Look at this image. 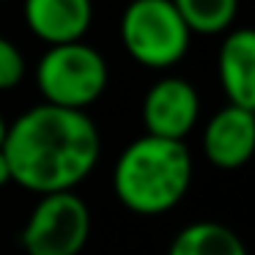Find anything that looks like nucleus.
I'll use <instances>...</instances> for the list:
<instances>
[{"instance_id":"nucleus-1","label":"nucleus","mask_w":255,"mask_h":255,"mask_svg":"<svg viewBox=\"0 0 255 255\" xmlns=\"http://www.w3.org/2000/svg\"><path fill=\"white\" fill-rule=\"evenodd\" d=\"M3 154L11 184L33 195L74 192L102 156V134L88 113L36 105L8 124Z\"/></svg>"},{"instance_id":"nucleus-8","label":"nucleus","mask_w":255,"mask_h":255,"mask_svg":"<svg viewBox=\"0 0 255 255\" xmlns=\"http://www.w3.org/2000/svg\"><path fill=\"white\" fill-rule=\"evenodd\" d=\"M25 25L47 47L83 41L94 22V0H25Z\"/></svg>"},{"instance_id":"nucleus-12","label":"nucleus","mask_w":255,"mask_h":255,"mask_svg":"<svg viewBox=\"0 0 255 255\" xmlns=\"http://www.w3.org/2000/svg\"><path fill=\"white\" fill-rule=\"evenodd\" d=\"M25 80V55L11 39L0 36V91H11Z\"/></svg>"},{"instance_id":"nucleus-2","label":"nucleus","mask_w":255,"mask_h":255,"mask_svg":"<svg viewBox=\"0 0 255 255\" xmlns=\"http://www.w3.org/2000/svg\"><path fill=\"white\" fill-rule=\"evenodd\" d=\"M192 184V154L187 143L162 137L132 140L113 167V189L124 209L140 217H159L184 200Z\"/></svg>"},{"instance_id":"nucleus-6","label":"nucleus","mask_w":255,"mask_h":255,"mask_svg":"<svg viewBox=\"0 0 255 255\" xmlns=\"http://www.w3.org/2000/svg\"><path fill=\"white\" fill-rule=\"evenodd\" d=\"M200 96L195 85L184 77H162L148 88L143 99L145 134L162 140L184 143L189 132L198 127Z\"/></svg>"},{"instance_id":"nucleus-4","label":"nucleus","mask_w":255,"mask_h":255,"mask_svg":"<svg viewBox=\"0 0 255 255\" xmlns=\"http://www.w3.org/2000/svg\"><path fill=\"white\" fill-rule=\"evenodd\" d=\"M121 41L132 61L162 72L184 61L192 33L170 0H129L121 14Z\"/></svg>"},{"instance_id":"nucleus-13","label":"nucleus","mask_w":255,"mask_h":255,"mask_svg":"<svg viewBox=\"0 0 255 255\" xmlns=\"http://www.w3.org/2000/svg\"><path fill=\"white\" fill-rule=\"evenodd\" d=\"M6 184H11V167H8L6 154L0 148V187H6Z\"/></svg>"},{"instance_id":"nucleus-10","label":"nucleus","mask_w":255,"mask_h":255,"mask_svg":"<svg viewBox=\"0 0 255 255\" xmlns=\"http://www.w3.org/2000/svg\"><path fill=\"white\" fill-rule=\"evenodd\" d=\"M167 255H247V247L233 228L214 220L189 222L173 236Z\"/></svg>"},{"instance_id":"nucleus-7","label":"nucleus","mask_w":255,"mask_h":255,"mask_svg":"<svg viewBox=\"0 0 255 255\" xmlns=\"http://www.w3.org/2000/svg\"><path fill=\"white\" fill-rule=\"evenodd\" d=\"M203 154L217 170H239L255 156V113L225 105L203 127Z\"/></svg>"},{"instance_id":"nucleus-11","label":"nucleus","mask_w":255,"mask_h":255,"mask_svg":"<svg viewBox=\"0 0 255 255\" xmlns=\"http://www.w3.org/2000/svg\"><path fill=\"white\" fill-rule=\"evenodd\" d=\"M181 19L187 22L189 33L217 36L231 30L239 14V0H170Z\"/></svg>"},{"instance_id":"nucleus-9","label":"nucleus","mask_w":255,"mask_h":255,"mask_svg":"<svg viewBox=\"0 0 255 255\" xmlns=\"http://www.w3.org/2000/svg\"><path fill=\"white\" fill-rule=\"evenodd\" d=\"M217 74L228 105L255 113V28L225 33L217 52Z\"/></svg>"},{"instance_id":"nucleus-5","label":"nucleus","mask_w":255,"mask_h":255,"mask_svg":"<svg viewBox=\"0 0 255 255\" xmlns=\"http://www.w3.org/2000/svg\"><path fill=\"white\" fill-rule=\"evenodd\" d=\"M91 236V209L77 192L41 195L22 228L25 255H80Z\"/></svg>"},{"instance_id":"nucleus-14","label":"nucleus","mask_w":255,"mask_h":255,"mask_svg":"<svg viewBox=\"0 0 255 255\" xmlns=\"http://www.w3.org/2000/svg\"><path fill=\"white\" fill-rule=\"evenodd\" d=\"M6 132H8V121H6V116L0 113V148H3V140H6Z\"/></svg>"},{"instance_id":"nucleus-3","label":"nucleus","mask_w":255,"mask_h":255,"mask_svg":"<svg viewBox=\"0 0 255 255\" xmlns=\"http://www.w3.org/2000/svg\"><path fill=\"white\" fill-rule=\"evenodd\" d=\"M110 80L107 61L96 47L85 41L47 47L36 63V88L44 105L85 113L102 99Z\"/></svg>"}]
</instances>
